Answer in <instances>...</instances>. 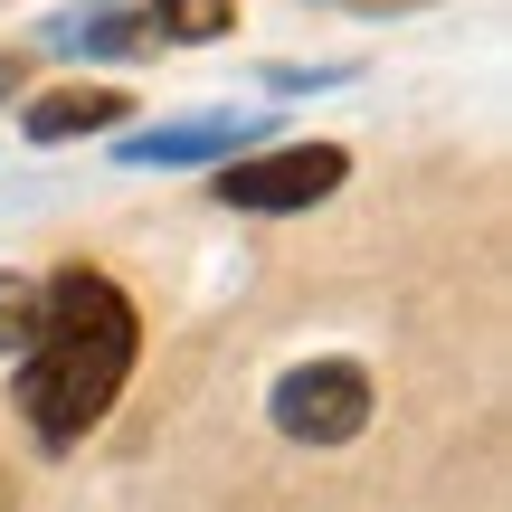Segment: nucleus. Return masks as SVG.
<instances>
[{
    "label": "nucleus",
    "instance_id": "11",
    "mask_svg": "<svg viewBox=\"0 0 512 512\" xmlns=\"http://www.w3.org/2000/svg\"><path fill=\"white\" fill-rule=\"evenodd\" d=\"M0 512H10V484H0Z\"/></svg>",
    "mask_w": 512,
    "mask_h": 512
},
{
    "label": "nucleus",
    "instance_id": "6",
    "mask_svg": "<svg viewBox=\"0 0 512 512\" xmlns=\"http://www.w3.org/2000/svg\"><path fill=\"white\" fill-rule=\"evenodd\" d=\"M38 38H48L57 57H143L152 48L143 0H86V10H57Z\"/></svg>",
    "mask_w": 512,
    "mask_h": 512
},
{
    "label": "nucleus",
    "instance_id": "1",
    "mask_svg": "<svg viewBox=\"0 0 512 512\" xmlns=\"http://www.w3.org/2000/svg\"><path fill=\"white\" fill-rule=\"evenodd\" d=\"M133 361H143V313L105 266H57L38 275V332L19 342L10 370V408L38 437V456H76L105 427V408L124 399Z\"/></svg>",
    "mask_w": 512,
    "mask_h": 512
},
{
    "label": "nucleus",
    "instance_id": "4",
    "mask_svg": "<svg viewBox=\"0 0 512 512\" xmlns=\"http://www.w3.org/2000/svg\"><path fill=\"white\" fill-rule=\"evenodd\" d=\"M247 133H266V124L238 114V105H200V114H171L152 133H114V162L124 171H200V162L247 152Z\"/></svg>",
    "mask_w": 512,
    "mask_h": 512
},
{
    "label": "nucleus",
    "instance_id": "9",
    "mask_svg": "<svg viewBox=\"0 0 512 512\" xmlns=\"http://www.w3.org/2000/svg\"><path fill=\"white\" fill-rule=\"evenodd\" d=\"M332 10H361V19H408V10H437V0H332Z\"/></svg>",
    "mask_w": 512,
    "mask_h": 512
},
{
    "label": "nucleus",
    "instance_id": "2",
    "mask_svg": "<svg viewBox=\"0 0 512 512\" xmlns=\"http://www.w3.org/2000/svg\"><path fill=\"white\" fill-rule=\"evenodd\" d=\"M342 181H351L342 143H247L219 162V209H238V219H304Z\"/></svg>",
    "mask_w": 512,
    "mask_h": 512
},
{
    "label": "nucleus",
    "instance_id": "3",
    "mask_svg": "<svg viewBox=\"0 0 512 512\" xmlns=\"http://www.w3.org/2000/svg\"><path fill=\"white\" fill-rule=\"evenodd\" d=\"M370 408H380V389H370V370L351 361V351H323V361H294L285 380L266 389V427L285 446H351L370 427Z\"/></svg>",
    "mask_w": 512,
    "mask_h": 512
},
{
    "label": "nucleus",
    "instance_id": "5",
    "mask_svg": "<svg viewBox=\"0 0 512 512\" xmlns=\"http://www.w3.org/2000/svg\"><path fill=\"white\" fill-rule=\"evenodd\" d=\"M114 124H133V95H124V86H95V76L48 86V95H29V105H19V143H38V152L86 143V133H114Z\"/></svg>",
    "mask_w": 512,
    "mask_h": 512
},
{
    "label": "nucleus",
    "instance_id": "8",
    "mask_svg": "<svg viewBox=\"0 0 512 512\" xmlns=\"http://www.w3.org/2000/svg\"><path fill=\"white\" fill-rule=\"evenodd\" d=\"M38 332V275L0 266V361H19V342Z\"/></svg>",
    "mask_w": 512,
    "mask_h": 512
},
{
    "label": "nucleus",
    "instance_id": "10",
    "mask_svg": "<svg viewBox=\"0 0 512 512\" xmlns=\"http://www.w3.org/2000/svg\"><path fill=\"white\" fill-rule=\"evenodd\" d=\"M275 86L304 95V86H342V67H275Z\"/></svg>",
    "mask_w": 512,
    "mask_h": 512
},
{
    "label": "nucleus",
    "instance_id": "7",
    "mask_svg": "<svg viewBox=\"0 0 512 512\" xmlns=\"http://www.w3.org/2000/svg\"><path fill=\"white\" fill-rule=\"evenodd\" d=\"M143 29L171 48H209V38L238 29V0H143Z\"/></svg>",
    "mask_w": 512,
    "mask_h": 512
}]
</instances>
